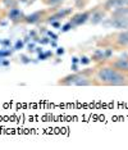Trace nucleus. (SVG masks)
<instances>
[{
	"instance_id": "nucleus-1",
	"label": "nucleus",
	"mask_w": 128,
	"mask_h": 150,
	"mask_svg": "<svg viewBox=\"0 0 128 150\" xmlns=\"http://www.w3.org/2000/svg\"><path fill=\"white\" fill-rule=\"evenodd\" d=\"M92 81L94 86H128V76L109 66L105 60L92 68Z\"/></svg>"
},
{
	"instance_id": "nucleus-2",
	"label": "nucleus",
	"mask_w": 128,
	"mask_h": 150,
	"mask_svg": "<svg viewBox=\"0 0 128 150\" xmlns=\"http://www.w3.org/2000/svg\"><path fill=\"white\" fill-rule=\"evenodd\" d=\"M97 47L103 49H112V50H124L128 49V28L118 30L114 33L101 37L96 41Z\"/></svg>"
},
{
	"instance_id": "nucleus-3",
	"label": "nucleus",
	"mask_w": 128,
	"mask_h": 150,
	"mask_svg": "<svg viewBox=\"0 0 128 150\" xmlns=\"http://www.w3.org/2000/svg\"><path fill=\"white\" fill-rule=\"evenodd\" d=\"M59 86H94L92 69H85L82 72H75L62 77L56 82Z\"/></svg>"
},
{
	"instance_id": "nucleus-4",
	"label": "nucleus",
	"mask_w": 128,
	"mask_h": 150,
	"mask_svg": "<svg viewBox=\"0 0 128 150\" xmlns=\"http://www.w3.org/2000/svg\"><path fill=\"white\" fill-rule=\"evenodd\" d=\"M105 62L117 71H119L120 73L128 76V57H114L106 59Z\"/></svg>"
},
{
	"instance_id": "nucleus-5",
	"label": "nucleus",
	"mask_w": 128,
	"mask_h": 150,
	"mask_svg": "<svg viewBox=\"0 0 128 150\" xmlns=\"http://www.w3.org/2000/svg\"><path fill=\"white\" fill-rule=\"evenodd\" d=\"M46 17H48V12L46 11H39V12L32 13V14L25 16L23 17V19H22V22L23 23H28V25H35V23L45 21Z\"/></svg>"
},
{
	"instance_id": "nucleus-6",
	"label": "nucleus",
	"mask_w": 128,
	"mask_h": 150,
	"mask_svg": "<svg viewBox=\"0 0 128 150\" xmlns=\"http://www.w3.org/2000/svg\"><path fill=\"white\" fill-rule=\"evenodd\" d=\"M91 13H92V11H85V12H81V13H77V14L72 16V18H70V25L81 26V25H83V23L89 22Z\"/></svg>"
},
{
	"instance_id": "nucleus-7",
	"label": "nucleus",
	"mask_w": 128,
	"mask_h": 150,
	"mask_svg": "<svg viewBox=\"0 0 128 150\" xmlns=\"http://www.w3.org/2000/svg\"><path fill=\"white\" fill-rule=\"evenodd\" d=\"M105 16H106V12L104 11V9H97V8L92 9V13H91V16H90L89 22L91 23V25L96 26V25H99V23H101L104 21Z\"/></svg>"
},
{
	"instance_id": "nucleus-8",
	"label": "nucleus",
	"mask_w": 128,
	"mask_h": 150,
	"mask_svg": "<svg viewBox=\"0 0 128 150\" xmlns=\"http://www.w3.org/2000/svg\"><path fill=\"white\" fill-rule=\"evenodd\" d=\"M110 25L113 28L117 30H126L128 28V17H112Z\"/></svg>"
},
{
	"instance_id": "nucleus-9",
	"label": "nucleus",
	"mask_w": 128,
	"mask_h": 150,
	"mask_svg": "<svg viewBox=\"0 0 128 150\" xmlns=\"http://www.w3.org/2000/svg\"><path fill=\"white\" fill-rule=\"evenodd\" d=\"M70 9H59L58 12H55L54 14H49L45 18V22H54V21H59L62 18H65L70 14Z\"/></svg>"
},
{
	"instance_id": "nucleus-10",
	"label": "nucleus",
	"mask_w": 128,
	"mask_h": 150,
	"mask_svg": "<svg viewBox=\"0 0 128 150\" xmlns=\"http://www.w3.org/2000/svg\"><path fill=\"white\" fill-rule=\"evenodd\" d=\"M23 17H25V14H23V12L18 8V6H15V8L9 9V12H8V18L11 19L12 22H14V23L22 22Z\"/></svg>"
},
{
	"instance_id": "nucleus-11",
	"label": "nucleus",
	"mask_w": 128,
	"mask_h": 150,
	"mask_svg": "<svg viewBox=\"0 0 128 150\" xmlns=\"http://www.w3.org/2000/svg\"><path fill=\"white\" fill-rule=\"evenodd\" d=\"M110 13L112 17H128V6H117Z\"/></svg>"
},
{
	"instance_id": "nucleus-12",
	"label": "nucleus",
	"mask_w": 128,
	"mask_h": 150,
	"mask_svg": "<svg viewBox=\"0 0 128 150\" xmlns=\"http://www.w3.org/2000/svg\"><path fill=\"white\" fill-rule=\"evenodd\" d=\"M118 5H119V0H105L104 5H103V9L108 13V12H112Z\"/></svg>"
},
{
	"instance_id": "nucleus-13",
	"label": "nucleus",
	"mask_w": 128,
	"mask_h": 150,
	"mask_svg": "<svg viewBox=\"0 0 128 150\" xmlns=\"http://www.w3.org/2000/svg\"><path fill=\"white\" fill-rule=\"evenodd\" d=\"M1 1H3L4 8L6 9H12V8L18 6V0H1Z\"/></svg>"
},
{
	"instance_id": "nucleus-14",
	"label": "nucleus",
	"mask_w": 128,
	"mask_h": 150,
	"mask_svg": "<svg viewBox=\"0 0 128 150\" xmlns=\"http://www.w3.org/2000/svg\"><path fill=\"white\" fill-rule=\"evenodd\" d=\"M64 0H42V3L46 6H56L59 4H62Z\"/></svg>"
},
{
	"instance_id": "nucleus-15",
	"label": "nucleus",
	"mask_w": 128,
	"mask_h": 150,
	"mask_svg": "<svg viewBox=\"0 0 128 150\" xmlns=\"http://www.w3.org/2000/svg\"><path fill=\"white\" fill-rule=\"evenodd\" d=\"M118 6H128V0H119V5Z\"/></svg>"
}]
</instances>
